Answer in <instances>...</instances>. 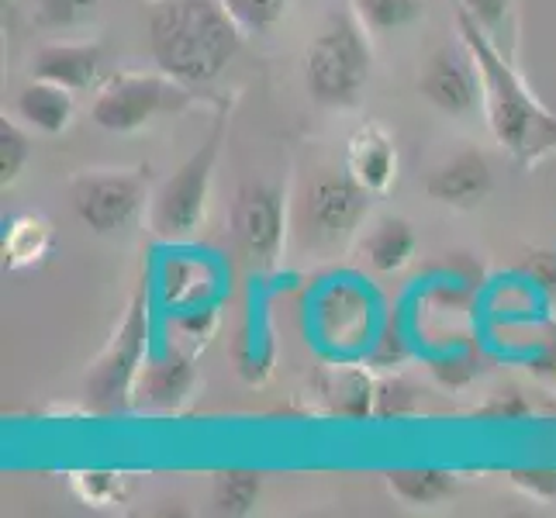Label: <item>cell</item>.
Instances as JSON below:
<instances>
[{"instance_id": "1", "label": "cell", "mask_w": 556, "mask_h": 518, "mask_svg": "<svg viewBox=\"0 0 556 518\" xmlns=\"http://www.w3.org/2000/svg\"><path fill=\"white\" fill-rule=\"evenodd\" d=\"M456 25L464 35V49L481 73L491 136L519 166H535L543 156L556 152V114L532 98L522 76L505 63V55L494 49L488 31L464 8L456 14Z\"/></svg>"}, {"instance_id": "2", "label": "cell", "mask_w": 556, "mask_h": 518, "mask_svg": "<svg viewBox=\"0 0 556 518\" xmlns=\"http://www.w3.org/2000/svg\"><path fill=\"white\" fill-rule=\"evenodd\" d=\"M242 46V25L222 0H160L149 14V49L160 73L184 87L211 84Z\"/></svg>"}, {"instance_id": "3", "label": "cell", "mask_w": 556, "mask_h": 518, "mask_svg": "<svg viewBox=\"0 0 556 518\" xmlns=\"http://www.w3.org/2000/svg\"><path fill=\"white\" fill-rule=\"evenodd\" d=\"M374 52L363 25L353 17H336L304 55V80L308 93L325 108H350L359 101L370 80Z\"/></svg>"}, {"instance_id": "4", "label": "cell", "mask_w": 556, "mask_h": 518, "mask_svg": "<svg viewBox=\"0 0 556 518\" xmlns=\"http://www.w3.org/2000/svg\"><path fill=\"white\" fill-rule=\"evenodd\" d=\"M146 353H149V312H146V298L136 294L118 325V332H114L108 350L98 356V363H93L84 380L87 408L98 415L125 412L136 401V383L146 370Z\"/></svg>"}, {"instance_id": "5", "label": "cell", "mask_w": 556, "mask_h": 518, "mask_svg": "<svg viewBox=\"0 0 556 518\" xmlns=\"http://www.w3.org/2000/svg\"><path fill=\"white\" fill-rule=\"evenodd\" d=\"M222 139H225V118L215 122V128H211V136L201 142V149L156 190V198H152V207H149V228L156 239L180 242L201 228L207 215L211 177H215Z\"/></svg>"}, {"instance_id": "6", "label": "cell", "mask_w": 556, "mask_h": 518, "mask_svg": "<svg viewBox=\"0 0 556 518\" xmlns=\"http://www.w3.org/2000/svg\"><path fill=\"white\" fill-rule=\"evenodd\" d=\"M190 104L184 84L166 73H122L98 90L90 104V118L104 131H136L160 114H174Z\"/></svg>"}, {"instance_id": "7", "label": "cell", "mask_w": 556, "mask_h": 518, "mask_svg": "<svg viewBox=\"0 0 556 518\" xmlns=\"http://www.w3.org/2000/svg\"><path fill=\"white\" fill-rule=\"evenodd\" d=\"M370 190L359 187L350 173H321L304 190V225L321 242H342L370 211Z\"/></svg>"}, {"instance_id": "8", "label": "cell", "mask_w": 556, "mask_h": 518, "mask_svg": "<svg viewBox=\"0 0 556 518\" xmlns=\"http://www.w3.org/2000/svg\"><path fill=\"white\" fill-rule=\"evenodd\" d=\"M232 236L245 260L270 266L283 245V201L270 184H242L232 201Z\"/></svg>"}, {"instance_id": "9", "label": "cell", "mask_w": 556, "mask_h": 518, "mask_svg": "<svg viewBox=\"0 0 556 518\" xmlns=\"http://www.w3.org/2000/svg\"><path fill=\"white\" fill-rule=\"evenodd\" d=\"M142 207V177L136 173H90L73 184V211L90 232L125 228Z\"/></svg>"}, {"instance_id": "10", "label": "cell", "mask_w": 556, "mask_h": 518, "mask_svg": "<svg viewBox=\"0 0 556 518\" xmlns=\"http://www.w3.org/2000/svg\"><path fill=\"white\" fill-rule=\"evenodd\" d=\"M418 93L443 114L473 111L484 93H481V73H477V63L470 60V52L467 49H439L429 60L426 73H421Z\"/></svg>"}, {"instance_id": "11", "label": "cell", "mask_w": 556, "mask_h": 518, "mask_svg": "<svg viewBox=\"0 0 556 518\" xmlns=\"http://www.w3.org/2000/svg\"><path fill=\"white\" fill-rule=\"evenodd\" d=\"M194 383H198L194 356L169 345V353L163 359L146 363V370L136 383V401L152 412H177L190 397V391H194Z\"/></svg>"}, {"instance_id": "12", "label": "cell", "mask_w": 556, "mask_h": 518, "mask_svg": "<svg viewBox=\"0 0 556 518\" xmlns=\"http://www.w3.org/2000/svg\"><path fill=\"white\" fill-rule=\"evenodd\" d=\"M426 190L439 204L470 211L491 194V166L481 152H459V156H453L432 173Z\"/></svg>"}, {"instance_id": "13", "label": "cell", "mask_w": 556, "mask_h": 518, "mask_svg": "<svg viewBox=\"0 0 556 518\" xmlns=\"http://www.w3.org/2000/svg\"><path fill=\"white\" fill-rule=\"evenodd\" d=\"M346 173L359 187H367L370 194H383L397 177V149L388 131L377 125H363L350 139Z\"/></svg>"}, {"instance_id": "14", "label": "cell", "mask_w": 556, "mask_h": 518, "mask_svg": "<svg viewBox=\"0 0 556 518\" xmlns=\"http://www.w3.org/2000/svg\"><path fill=\"white\" fill-rule=\"evenodd\" d=\"M160 291L169 312L201 308L218 291V270L207 256H169L163 263Z\"/></svg>"}, {"instance_id": "15", "label": "cell", "mask_w": 556, "mask_h": 518, "mask_svg": "<svg viewBox=\"0 0 556 518\" xmlns=\"http://www.w3.org/2000/svg\"><path fill=\"white\" fill-rule=\"evenodd\" d=\"M35 80L60 84L66 90H90L101 73V49L98 46H46L31 60Z\"/></svg>"}, {"instance_id": "16", "label": "cell", "mask_w": 556, "mask_h": 518, "mask_svg": "<svg viewBox=\"0 0 556 518\" xmlns=\"http://www.w3.org/2000/svg\"><path fill=\"white\" fill-rule=\"evenodd\" d=\"M318 397L325 401V408L339 418H367L374 415L377 388L367 377V370L356 367H329L315 377Z\"/></svg>"}, {"instance_id": "17", "label": "cell", "mask_w": 556, "mask_h": 518, "mask_svg": "<svg viewBox=\"0 0 556 518\" xmlns=\"http://www.w3.org/2000/svg\"><path fill=\"white\" fill-rule=\"evenodd\" d=\"M14 111L17 118L35 131H42V136H60L73 122V90L49 80H35L17 93Z\"/></svg>"}, {"instance_id": "18", "label": "cell", "mask_w": 556, "mask_h": 518, "mask_svg": "<svg viewBox=\"0 0 556 518\" xmlns=\"http://www.w3.org/2000/svg\"><path fill=\"white\" fill-rule=\"evenodd\" d=\"M55 249V228L42 215H17L4 225V270H28L52 256Z\"/></svg>"}, {"instance_id": "19", "label": "cell", "mask_w": 556, "mask_h": 518, "mask_svg": "<svg viewBox=\"0 0 556 518\" xmlns=\"http://www.w3.org/2000/svg\"><path fill=\"white\" fill-rule=\"evenodd\" d=\"M415 253V232L405 218H380L367 239H363V256L377 274L401 270Z\"/></svg>"}, {"instance_id": "20", "label": "cell", "mask_w": 556, "mask_h": 518, "mask_svg": "<svg viewBox=\"0 0 556 518\" xmlns=\"http://www.w3.org/2000/svg\"><path fill=\"white\" fill-rule=\"evenodd\" d=\"M388 488L408 505H439L456 488V477L439 467H397L388 473Z\"/></svg>"}, {"instance_id": "21", "label": "cell", "mask_w": 556, "mask_h": 518, "mask_svg": "<svg viewBox=\"0 0 556 518\" xmlns=\"http://www.w3.org/2000/svg\"><path fill=\"white\" fill-rule=\"evenodd\" d=\"M260 491H263L260 470H225L215 477L211 502H215L218 515H245L260 502Z\"/></svg>"}, {"instance_id": "22", "label": "cell", "mask_w": 556, "mask_h": 518, "mask_svg": "<svg viewBox=\"0 0 556 518\" xmlns=\"http://www.w3.org/2000/svg\"><path fill=\"white\" fill-rule=\"evenodd\" d=\"M215 329H218V315L211 304L174 312V318H169V345L194 356L201 345H207V339L215 336Z\"/></svg>"}, {"instance_id": "23", "label": "cell", "mask_w": 556, "mask_h": 518, "mask_svg": "<svg viewBox=\"0 0 556 518\" xmlns=\"http://www.w3.org/2000/svg\"><path fill=\"white\" fill-rule=\"evenodd\" d=\"M356 17L370 31H394L412 25L421 14V0H353Z\"/></svg>"}, {"instance_id": "24", "label": "cell", "mask_w": 556, "mask_h": 518, "mask_svg": "<svg viewBox=\"0 0 556 518\" xmlns=\"http://www.w3.org/2000/svg\"><path fill=\"white\" fill-rule=\"evenodd\" d=\"M222 4L242 25V31L274 28L287 11V0H222Z\"/></svg>"}, {"instance_id": "25", "label": "cell", "mask_w": 556, "mask_h": 518, "mask_svg": "<svg viewBox=\"0 0 556 518\" xmlns=\"http://www.w3.org/2000/svg\"><path fill=\"white\" fill-rule=\"evenodd\" d=\"M28 163V136L14 122H0V184L11 187Z\"/></svg>"}, {"instance_id": "26", "label": "cell", "mask_w": 556, "mask_h": 518, "mask_svg": "<svg viewBox=\"0 0 556 518\" xmlns=\"http://www.w3.org/2000/svg\"><path fill=\"white\" fill-rule=\"evenodd\" d=\"M76 491L87 505H118L125 497V481L122 473H76Z\"/></svg>"}, {"instance_id": "27", "label": "cell", "mask_w": 556, "mask_h": 518, "mask_svg": "<svg viewBox=\"0 0 556 518\" xmlns=\"http://www.w3.org/2000/svg\"><path fill=\"white\" fill-rule=\"evenodd\" d=\"M101 0H35V14L42 25H73L80 22L84 14H90L93 8H98Z\"/></svg>"}, {"instance_id": "28", "label": "cell", "mask_w": 556, "mask_h": 518, "mask_svg": "<svg viewBox=\"0 0 556 518\" xmlns=\"http://www.w3.org/2000/svg\"><path fill=\"white\" fill-rule=\"evenodd\" d=\"M508 481L526 491L529 497H540V502H553L556 497V470L553 467H519L508 473Z\"/></svg>"}, {"instance_id": "29", "label": "cell", "mask_w": 556, "mask_h": 518, "mask_svg": "<svg viewBox=\"0 0 556 518\" xmlns=\"http://www.w3.org/2000/svg\"><path fill=\"white\" fill-rule=\"evenodd\" d=\"M459 4L484 31H502V25L508 22L511 0H459Z\"/></svg>"}, {"instance_id": "30", "label": "cell", "mask_w": 556, "mask_h": 518, "mask_svg": "<svg viewBox=\"0 0 556 518\" xmlns=\"http://www.w3.org/2000/svg\"><path fill=\"white\" fill-rule=\"evenodd\" d=\"M412 412V391L401 380L380 383L377 388V401H374V415L377 418H391V415H405Z\"/></svg>"}, {"instance_id": "31", "label": "cell", "mask_w": 556, "mask_h": 518, "mask_svg": "<svg viewBox=\"0 0 556 518\" xmlns=\"http://www.w3.org/2000/svg\"><path fill=\"white\" fill-rule=\"evenodd\" d=\"M477 415L494 418V421H519V418L529 415V405H526V397L519 391H505V394H494V401H488V405Z\"/></svg>"}, {"instance_id": "32", "label": "cell", "mask_w": 556, "mask_h": 518, "mask_svg": "<svg viewBox=\"0 0 556 518\" xmlns=\"http://www.w3.org/2000/svg\"><path fill=\"white\" fill-rule=\"evenodd\" d=\"M408 356V350H405V339H401L394 329H388L383 332V339L377 342V350H374V367H397L401 359Z\"/></svg>"}, {"instance_id": "33", "label": "cell", "mask_w": 556, "mask_h": 518, "mask_svg": "<svg viewBox=\"0 0 556 518\" xmlns=\"http://www.w3.org/2000/svg\"><path fill=\"white\" fill-rule=\"evenodd\" d=\"M529 270H532V277L540 280L543 287L556 291V253H540V256H532Z\"/></svg>"}, {"instance_id": "34", "label": "cell", "mask_w": 556, "mask_h": 518, "mask_svg": "<svg viewBox=\"0 0 556 518\" xmlns=\"http://www.w3.org/2000/svg\"><path fill=\"white\" fill-rule=\"evenodd\" d=\"M459 367H464V359H446V363H435V374H439V380H443V383H453V388H459V383H467L473 377L470 370L459 374Z\"/></svg>"}]
</instances>
